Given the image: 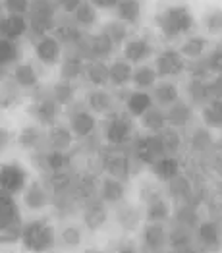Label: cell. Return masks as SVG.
Segmentation results:
<instances>
[{
  "instance_id": "7402d4cb",
  "label": "cell",
  "mask_w": 222,
  "mask_h": 253,
  "mask_svg": "<svg viewBox=\"0 0 222 253\" xmlns=\"http://www.w3.org/2000/svg\"><path fill=\"white\" fill-rule=\"evenodd\" d=\"M143 242H145V246H147L149 250L159 252L162 246H164V242H166V232H164V228H162L159 222H151V224L145 228V232H143Z\"/></svg>"
},
{
  "instance_id": "e0dca14e",
  "label": "cell",
  "mask_w": 222,
  "mask_h": 253,
  "mask_svg": "<svg viewBox=\"0 0 222 253\" xmlns=\"http://www.w3.org/2000/svg\"><path fill=\"white\" fill-rule=\"evenodd\" d=\"M116 16L126 25H133L141 18V2L139 0H120L116 6Z\"/></svg>"
},
{
  "instance_id": "8fae6325",
  "label": "cell",
  "mask_w": 222,
  "mask_h": 253,
  "mask_svg": "<svg viewBox=\"0 0 222 253\" xmlns=\"http://www.w3.org/2000/svg\"><path fill=\"white\" fill-rule=\"evenodd\" d=\"M60 52H62V44L52 35H44L39 37V41L35 42V54L43 64L46 66H52L60 60Z\"/></svg>"
},
{
  "instance_id": "816d5d0a",
  "label": "cell",
  "mask_w": 222,
  "mask_h": 253,
  "mask_svg": "<svg viewBox=\"0 0 222 253\" xmlns=\"http://www.w3.org/2000/svg\"><path fill=\"white\" fill-rule=\"evenodd\" d=\"M120 222L126 226V228H133L135 224H137V214L132 211L130 207H126V209H122L120 211Z\"/></svg>"
},
{
  "instance_id": "6da1fadb",
  "label": "cell",
  "mask_w": 222,
  "mask_h": 253,
  "mask_svg": "<svg viewBox=\"0 0 222 253\" xmlns=\"http://www.w3.org/2000/svg\"><path fill=\"white\" fill-rule=\"evenodd\" d=\"M21 214L14 195L0 191V244H12L21 238Z\"/></svg>"
},
{
  "instance_id": "836d02e7",
  "label": "cell",
  "mask_w": 222,
  "mask_h": 253,
  "mask_svg": "<svg viewBox=\"0 0 222 253\" xmlns=\"http://www.w3.org/2000/svg\"><path fill=\"white\" fill-rule=\"evenodd\" d=\"M83 60L78 58V56H70V58H66L64 64H62L60 68V78L62 82H74V80H78L81 76V72H83Z\"/></svg>"
},
{
  "instance_id": "2e32d148",
  "label": "cell",
  "mask_w": 222,
  "mask_h": 253,
  "mask_svg": "<svg viewBox=\"0 0 222 253\" xmlns=\"http://www.w3.org/2000/svg\"><path fill=\"white\" fill-rule=\"evenodd\" d=\"M153 106V97L145 91H132L126 99V108H128V114L130 116H135V118H141L143 114Z\"/></svg>"
},
{
  "instance_id": "ab89813d",
  "label": "cell",
  "mask_w": 222,
  "mask_h": 253,
  "mask_svg": "<svg viewBox=\"0 0 222 253\" xmlns=\"http://www.w3.org/2000/svg\"><path fill=\"white\" fill-rule=\"evenodd\" d=\"M162 137V145H164V151L168 157H174L180 149H182V137L178 131L174 129H166V131H161Z\"/></svg>"
},
{
  "instance_id": "11a10c76",
  "label": "cell",
  "mask_w": 222,
  "mask_h": 253,
  "mask_svg": "<svg viewBox=\"0 0 222 253\" xmlns=\"http://www.w3.org/2000/svg\"><path fill=\"white\" fill-rule=\"evenodd\" d=\"M81 0H58V8H62L64 12H68V14H74L78 8H80Z\"/></svg>"
},
{
  "instance_id": "9f6ffc18",
  "label": "cell",
  "mask_w": 222,
  "mask_h": 253,
  "mask_svg": "<svg viewBox=\"0 0 222 253\" xmlns=\"http://www.w3.org/2000/svg\"><path fill=\"white\" fill-rule=\"evenodd\" d=\"M95 8H101V10H110V8H116L120 0H89Z\"/></svg>"
},
{
  "instance_id": "ac0fdd59",
  "label": "cell",
  "mask_w": 222,
  "mask_h": 253,
  "mask_svg": "<svg viewBox=\"0 0 222 253\" xmlns=\"http://www.w3.org/2000/svg\"><path fill=\"white\" fill-rule=\"evenodd\" d=\"M132 64L128 60H114L108 66V76H110V84L116 87H124L128 82H132Z\"/></svg>"
},
{
  "instance_id": "9c48e42d",
  "label": "cell",
  "mask_w": 222,
  "mask_h": 253,
  "mask_svg": "<svg viewBox=\"0 0 222 253\" xmlns=\"http://www.w3.org/2000/svg\"><path fill=\"white\" fill-rule=\"evenodd\" d=\"M58 103L52 99V95L48 97H37L35 105L31 106V114L37 118V122L43 126H54L56 116H58Z\"/></svg>"
},
{
  "instance_id": "ffe728a7",
  "label": "cell",
  "mask_w": 222,
  "mask_h": 253,
  "mask_svg": "<svg viewBox=\"0 0 222 253\" xmlns=\"http://www.w3.org/2000/svg\"><path fill=\"white\" fill-rule=\"evenodd\" d=\"M12 80L20 85L21 89H31V87L37 85L39 76H37L33 64L23 62V64H18V66H16V70H14V78H12Z\"/></svg>"
},
{
  "instance_id": "c3c4849f",
  "label": "cell",
  "mask_w": 222,
  "mask_h": 253,
  "mask_svg": "<svg viewBox=\"0 0 222 253\" xmlns=\"http://www.w3.org/2000/svg\"><path fill=\"white\" fill-rule=\"evenodd\" d=\"M209 143H211L209 131H207L205 127H197L195 133L191 135V147L195 149V151H203V149L209 147Z\"/></svg>"
},
{
  "instance_id": "f35d334b",
  "label": "cell",
  "mask_w": 222,
  "mask_h": 253,
  "mask_svg": "<svg viewBox=\"0 0 222 253\" xmlns=\"http://www.w3.org/2000/svg\"><path fill=\"white\" fill-rule=\"evenodd\" d=\"M187 95H189L191 103H195V105L205 103V101L209 99V89H207V84H205L203 80H193V78H191V82L187 84Z\"/></svg>"
},
{
  "instance_id": "d4e9b609",
  "label": "cell",
  "mask_w": 222,
  "mask_h": 253,
  "mask_svg": "<svg viewBox=\"0 0 222 253\" xmlns=\"http://www.w3.org/2000/svg\"><path fill=\"white\" fill-rule=\"evenodd\" d=\"M87 101H89L91 110L101 112V114H108V112L112 110V106H114L112 95H110V93H106V91H102V89H95V91H91V93H89V97H87Z\"/></svg>"
},
{
  "instance_id": "4316f807",
  "label": "cell",
  "mask_w": 222,
  "mask_h": 253,
  "mask_svg": "<svg viewBox=\"0 0 222 253\" xmlns=\"http://www.w3.org/2000/svg\"><path fill=\"white\" fill-rule=\"evenodd\" d=\"M141 122L143 126L147 127L151 133H161L164 131V124H166V116L162 112L161 108H149L145 114L141 116Z\"/></svg>"
},
{
  "instance_id": "680465c9",
  "label": "cell",
  "mask_w": 222,
  "mask_h": 253,
  "mask_svg": "<svg viewBox=\"0 0 222 253\" xmlns=\"http://www.w3.org/2000/svg\"><path fill=\"white\" fill-rule=\"evenodd\" d=\"M10 141H12V133L6 127H0V153L10 145Z\"/></svg>"
},
{
  "instance_id": "f5cc1de1",
  "label": "cell",
  "mask_w": 222,
  "mask_h": 253,
  "mask_svg": "<svg viewBox=\"0 0 222 253\" xmlns=\"http://www.w3.org/2000/svg\"><path fill=\"white\" fill-rule=\"evenodd\" d=\"M207 74H209V66H207V60H201V58H197L195 62L191 64V76H193V80H203Z\"/></svg>"
},
{
  "instance_id": "5bb4252c",
  "label": "cell",
  "mask_w": 222,
  "mask_h": 253,
  "mask_svg": "<svg viewBox=\"0 0 222 253\" xmlns=\"http://www.w3.org/2000/svg\"><path fill=\"white\" fill-rule=\"evenodd\" d=\"M104 170L112 176V178H116V180H126L128 178V174H130V161H128V157L124 155V153H108L106 157H104Z\"/></svg>"
},
{
  "instance_id": "30bf717a",
  "label": "cell",
  "mask_w": 222,
  "mask_h": 253,
  "mask_svg": "<svg viewBox=\"0 0 222 253\" xmlns=\"http://www.w3.org/2000/svg\"><path fill=\"white\" fill-rule=\"evenodd\" d=\"M106 141L110 145H122L132 137V122L124 116H112V120L106 124Z\"/></svg>"
},
{
  "instance_id": "7a4b0ae2",
  "label": "cell",
  "mask_w": 222,
  "mask_h": 253,
  "mask_svg": "<svg viewBox=\"0 0 222 253\" xmlns=\"http://www.w3.org/2000/svg\"><path fill=\"white\" fill-rule=\"evenodd\" d=\"M161 33L166 39H176L183 33H189L193 27V14L185 6H170L157 16Z\"/></svg>"
},
{
  "instance_id": "4dcf8cb0",
  "label": "cell",
  "mask_w": 222,
  "mask_h": 253,
  "mask_svg": "<svg viewBox=\"0 0 222 253\" xmlns=\"http://www.w3.org/2000/svg\"><path fill=\"white\" fill-rule=\"evenodd\" d=\"M101 33H104L110 41L114 42V46H118V44H122V42L128 39V25L120 20L108 21V23L102 27Z\"/></svg>"
},
{
  "instance_id": "f1b7e54d",
  "label": "cell",
  "mask_w": 222,
  "mask_h": 253,
  "mask_svg": "<svg viewBox=\"0 0 222 253\" xmlns=\"http://www.w3.org/2000/svg\"><path fill=\"white\" fill-rule=\"evenodd\" d=\"M157 72H155V68H149V66H139L137 70H133V74H132V82L135 87H139V91H145V89H149V87H153L155 82H157Z\"/></svg>"
},
{
  "instance_id": "db71d44e",
  "label": "cell",
  "mask_w": 222,
  "mask_h": 253,
  "mask_svg": "<svg viewBox=\"0 0 222 253\" xmlns=\"http://www.w3.org/2000/svg\"><path fill=\"white\" fill-rule=\"evenodd\" d=\"M209 66V72H215V74H221L222 76V50H217L211 54V58L207 60Z\"/></svg>"
},
{
  "instance_id": "5b68a950",
  "label": "cell",
  "mask_w": 222,
  "mask_h": 253,
  "mask_svg": "<svg viewBox=\"0 0 222 253\" xmlns=\"http://www.w3.org/2000/svg\"><path fill=\"white\" fill-rule=\"evenodd\" d=\"M185 70V60L178 50H162L155 60V72L161 78H174Z\"/></svg>"
},
{
  "instance_id": "e7e4bbea",
  "label": "cell",
  "mask_w": 222,
  "mask_h": 253,
  "mask_svg": "<svg viewBox=\"0 0 222 253\" xmlns=\"http://www.w3.org/2000/svg\"><path fill=\"white\" fill-rule=\"evenodd\" d=\"M0 4H2V0H0Z\"/></svg>"
},
{
  "instance_id": "1f68e13d",
  "label": "cell",
  "mask_w": 222,
  "mask_h": 253,
  "mask_svg": "<svg viewBox=\"0 0 222 253\" xmlns=\"http://www.w3.org/2000/svg\"><path fill=\"white\" fill-rule=\"evenodd\" d=\"M205 48H207V41H205L203 37H189V39L180 46L178 52L182 54L183 58L197 60V58H201V54L205 52Z\"/></svg>"
},
{
  "instance_id": "9a60e30c",
  "label": "cell",
  "mask_w": 222,
  "mask_h": 253,
  "mask_svg": "<svg viewBox=\"0 0 222 253\" xmlns=\"http://www.w3.org/2000/svg\"><path fill=\"white\" fill-rule=\"evenodd\" d=\"M151 167H153L155 178L161 180V182H172V180L180 174V165H178V161H176L174 157H168V155H164L159 161H155Z\"/></svg>"
},
{
  "instance_id": "f6af8a7d",
  "label": "cell",
  "mask_w": 222,
  "mask_h": 253,
  "mask_svg": "<svg viewBox=\"0 0 222 253\" xmlns=\"http://www.w3.org/2000/svg\"><path fill=\"white\" fill-rule=\"evenodd\" d=\"M31 16H39V18H54L56 12V4H52L50 0H33L29 6Z\"/></svg>"
},
{
  "instance_id": "44dd1931",
  "label": "cell",
  "mask_w": 222,
  "mask_h": 253,
  "mask_svg": "<svg viewBox=\"0 0 222 253\" xmlns=\"http://www.w3.org/2000/svg\"><path fill=\"white\" fill-rule=\"evenodd\" d=\"M101 201L104 203H118L124 199V184L116 178H106L101 186Z\"/></svg>"
},
{
  "instance_id": "6f0895ef",
  "label": "cell",
  "mask_w": 222,
  "mask_h": 253,
  "mask_svg": "<svg viewBox=\"0 0 222 253\" xmlns=\"http://www.w3.org/2000/svg\"><path fill=\"white\" fill-rule=\"evenodd\" d=\"M187 244H189V238H187L183 232L172 234V246H174V248H178V246H180V248H185Z\"/></svg>"
},
{
  "instance_id": "be15d7a7",
  "label": "cell",
  "mask_w": 222,
  "mask_h": 253,
  "mask_svg": "<svg viewBox=\"0 0 222 253\" xmlns=\"http://www.w3.org/2000/svg\"><path fill=\"white\" fill-rule=\"evenodd\" d=\"M122 253H132V252H122Z\"/></svg>"
},
{
  "instance_id": "681fc988",
  "label": "cell",
  "mask_w": 222,
  "mask_h": 253,
  "mask_svg": "<svg viewBox=\"0 0 222 253\" xmlns=\"http://www.w3.org/2000/svg\"><path fill=\"white\" fill-rule=\"evenodd\" d=\"M205 27L211 33H221L222 31V10H213L205 16Z\"/></svg>"
},
{
  "instance_id": "f546056e",
  "label": "cell",
  "mask_w": 222,
  "mask_h": 253,
  "mask_svg": "<svg viewBox=\"0 0 222 253\" xmlns=\"http://www.w3.org/2000/svg\"><path fill=\"white\" fill-rule=\"evenodd\" d=\"M87 78L89 82L97 87H104L106 84H110V76H108V66L102 62V60H95V62L89 64L87 68Z\"/></svg>"
},
{
  "instance_id": "603a6c76",
  "label": "cell",
  "mask_w": 222,
  "mask_h": 253,
  "mask_svg": "<svg viewBox=\"0 0 222 253\" xmlns=\"http://www.w3.org/2000/svg\"><path fill=\"white\" fill-rule=\"evenodd\" d=\"M166 120L176 127L185 126V124L191 120V106L182 103V101H176L174 105L168 108V112H166Z\"/></svg>"
},
{
  "instance_id": "d6a6232c",
  "label": "cell",
  "mask_w": 222,
  "mask_h": 253,
  "mask_svg": "<svg viewBox=\"0 0 222 253\" xmlns=\"http://www.w3.org/2000/svg\"><path fill=\"white\" fill-rule=\"evenodd\" d=\"M106 222V211L102 203H91L85 211V224L91 230H99L102 224Z\"/></svg>"
},
{
  "instance_id": "277c9868",
  "label": "cell",
  "mask_w": 222,
  "mask_h": 253,
  "mask_svg": "<svg viewBox=\"0 0 222 253\" xmlns=\"http://www.w3.org/2000/svg\"><path fill=\"white\" fill-rule=\"evenodd\" d=\"M27 184V172L20 165H2L0 167V191L8 195L20 193Z\"/></svg>"
},
{
  "instance_id": "94428289",
  "label": "cell",
  "mask_w": 222,
  "mask_h": 253,
  "mask_svg": "<svg viewBox=\"0 0 222 253\" xmlns=\"http://www.w3.org/2000/svg\"><path fill=\"white\" fill-rule=\"evenodd\" d=\"M85 253H101V252H99V250H93V248H91V250H87Z\"/></svg>"
},
{
  "instance_id": "bcb514c9",
  "label": "cell",
  "mask_w": 222,
  "mask_h": 253,
  "mask_svg": "<svg viewBox=\"0 0 222 253\" xmlns=\"http://www.w3.org/2000/svg\"><path fill=\"white\" fill-rule=\"evenodd\" d=\"M147 216L151 222H161L168 216V205L162 201V199H153L149 203V211H147Z\"/></svg>"
},
{
  "instance_id": "7c38bea8",
  "label": "cell",
  "mask_w": 222,
  "mask_h": 253,
  "mask_svg": "<svg viewBox=\"0 0 222 253\" xmlns=\"http://www.w3.org/2000/svg\"><path fill=\"white\" fill-rule=\"evenodd\" d=\"M153 54V46L151 42L143 37H135V39H128L124 44V56L130 64H139L145 62L149 56Z\"/></svg>"
},
{
  "instance_id": "ba28073f",
  "label": "cell",
  "mask_w": 222,
  "mask_h": 253,
  "mask_svg": "<svg viewBox=\"0 0 222 253\" xmlns=\"http://www.w3.org/2000/svg\"><path fill=\"white\" fill-rule=\"evenodd\" d=\"M78 46H83L85 54H89V56L95 58V60H104V58H108V56L112 54V50H114V42L110 41L104 33L93 35V37H89L87 41H85V37H83Z\"/></svg>"
},
{
  "instance_id": "6125c7cd",
  "label": "cell",
  "mask_w": 222,
  "mask_h": 253,
  "mask_svg": "<svg viewBox=\"0 0 222 253\" xmlns=\"http://www.w3.org/2000/svg\"><path fill=\"white\" fill-rule=\"evenodd\" d=\"M2 78H4V74H2V68H0V84H2Z\"/></svg>"
},
{
  "instance_id": "7dc6e473",
  "label": "cell",
  "mask_w": 222,
  "mask_h": 253,
  "mask_svg": "<svg viewBox=\"0 0 222 253\" xmlns=\"http://www.w3.org/2000/svg\"><path fill=\"white\" fill-rule=\"evenodd\" d=\"M31 0H4V8L8 14H18V16H25L29 12Z\"/></svg>"
},
{
  "instance_id": "7bdbcfd3",
  "label": "cell",
  "mask_w": 222,
  "mask_h": 253,
  "mask_svg": "<svg viewBox=\"0 0 222 253\" xmlns=\"http://www.w3.org/2000/svg\"><path fill=\"white\" fill-rule=\"evenodd\" d=\"M44 167L50 170V172H62V170L68 167V157L64 151H50L44 155Z\"/></svg>"
},
{
  "instance_id": "e575fe53",
  "label": "cell",
  "mask_w": 222,
  "mask_h": 253,
  "mask_svg": "<svg viewBox=\"0 0 222 253\" xmlns=\"http://www.w3.org/2000/svg\"><path fill=\"white\" fill-rule=\"evenodd\" d=\"M52 37L60 44L62 42H66V44H80L81 39H83L81 31L78 27H74V25H60V27H56Z\"/></svg>"
},
{
  "instance_id": "f907efd6",
  "label": "cell",
  "mask_w": 222,
  "mask_h": 253,
  "mask_svg": "<svg viewBox=\"0 0 222 253\" xmlns=\"http://www.w3.org/2000/svg\"><path fill=\"white\" fill-rule=\"evenodd\" d=\"M62 242L68 246V248H78L81 244V234L78 228H66L62 232Z\"/></svg>"
},
{
  "instance_id": "52a82bcc",
  "label": "cell",
  "mask_w": 222,
  "mask_h": 253,
  "mask_svg": "<svg viewBox=\"0 0 222 253\" xmlns=\"http://www.w3.org/2000/svg\"><path fill=\"white\" fill-rule=\"evenodd\" d=\"M27 29H29V21L25 20V16L6 14V16L0 18V37L2 39L16 42L25 35Z\"/></svg>"
},
{
  "instance_id": "cb8c5ba5",
  "label": "cell",
  "mask_w": 222,
  "mask_h": 253,
  "mask_svg": "<svg viewBox=\"0 0 222 253\" xmlns=\"http://www.w3.org/2000/svg\"><path fill=\"white\" fill-rule=\"evenodd\" d=\"M48 143L54 151H66L72 145V129L64 126H50L48 131Z\"/></svg>"
},
{
  "instance_id": "74e56055",
  "label": "cell",
  "mask_w": 222,
  "mask_h": 253,
  "mask_svg": "<svg viewBox=\"0 0 222 253\" xmlns=\"http://www.w3.org/2000/svg\"><path fill=\"white\" fill-rule=\"evenodd\" d=\"M74 95H76V91H74L70 82H60V84H56L52 87V99L62 106L74 103Z\"/></svg>"
},
{
  "instance_id": "484cf974",
  "label": "cell",
  "mask_w": 222,
  "mask_h": 253,
  "mask_svg": "<svg viewBox=\"0 0 222 253\" xmlns=\"http://www.w3.org/2000/svg\"><path fill=\"white\" fill-rule=\"evenodd\" d=\"M23 201L29 209H43L46 207L48 203V193L44 191V188L41 184H31L27 190H25V195H23Z\"/></svg>"
},
{
  "instance_id": "91938a15",
  "label": "cell",
  "mask_w": 222,
  "mask_h": 253,
  "mask_svg": "<svg viewBox=\"0 0 222 253\" xmlns=\"http://www.w3.org/2000/svg\"><path fill=\"white\" fill-rule=\"evenodd\" d=\"M93 191H95V186H93L91 180H83V182L80 184V193L83 195V197H91Z\"/></svg>"
},
{
  "instance_id": "83f0119b",
  "label": "cell",
  "mask_w": 222,
  "mask_h": 253,
  "mask_svg": "<svg viewBox=\"0 0 222 253\" xmlns=\"http://www.w3.org/2000/svg\"><path fill=\"white\" fill-rule=\"evenodd\" d=\"M20 85L16 84L14 80L2 82L0 84V106L2 108H10L20 101Z\"/></svg>"
},
{
  "instance_id": "d590c367",
  "label": "cell",
  "mask_w": 222,
  "mask_h": 253,
  "mask_svg": "<svg viewBox=\"0 0 222 253\" xmlns=\"http://www.w3.org/2000/svg\"><path fill=\"white\" fill-rule=\"evenodd\" d=\"M20 58V48L14 41H8V39H2L0 37V68L2 66H10V64H16Z\"/></svg>"
},
{
  "instance_id": "4fadbf2b",
  "label": "cell",
  "mask_w": 222,
  "mask_h": 253,
  "mask_svg": "<svg viewBox=\"0 0 222 253\" xmlns=\"http://www.w3.org/2000/svg\"><path fill=\"white\" fill-rule=\"evenodd\" d=\"M95 116L87 110H76L72 116H70V127H72V133L78 135V137H89L93 131H95Z\"/></svg>"
},
{
  "instance_id": "b9f144b4",
  "label": "cell",
  "mask_w": 222,
  "mask_h": 253,
  "mask_svg": "<svg viewBox=\"0 0 222 253\" xmlns=\"http://www.w3.org/2000/svg\"><path fill=\"white\" fill-rule=\"evenodd\" d=\"M41 139H43V133L39 131V127L35 126L23 127L20 137H18V141L23 149H35L41 143Z\"/></svg>"
},
{
  "instance_id": "ee69618b",
  "label": "cell",
  "mask_w": 222,
  "mask_h": 253,
  "mask_svg": "<svg viewBox=\"0 0 222 253\" xmlns=\"http://www.w3.org/2000/svg\"><path fill=\"white\" fill-rule=\"evenodd\" d=\"M203 120L207 126H222V101H213L203 108Z\"/></svg>"
},
{
  "instance_id": "3957f363",
  "label": "cell",
  "mask_w": 222,
  "mask_h": 253,
  "mask_svg": "<svg viewBox=\"0 0 222 253\" xmlns=\"http://www.w3.org/2000/svg\"><path fill=\"white\" fill-rule=\"evenodd\" d=\"M21 242L31 253H46L56 244L54 228L44 220H33L21 230Z\"/></svg>"
},
{
  "instance_id": "8992f818",
  "label": "cell",
  "mask_w": 222,
  "mask_h": 253,
  "mask_svg": "<svg viewBox=\"0 0 222 253\" xmlns=\"http://www.w3.org/2000/svg\"><path fill=\"white\" fill-rule=\"evenodd\" d=\"M135 155L145 165H153L155 161L164 157L166 151H164V145H162L161 133H151L147 137H141L137 141V145H135Z\"/></svg>"
},
{
  "instance_id": "8d00e7d4",
  "label": "cell",
  "mask_w": 222,
  "mask_h": 253,
  "mask_svg": "<svg viewBox=\"0 0 222 253\" xmlns=\"http://www.w3.org/2000/svg\"><path fill=\"white\" fill-rule=\"evenodd\" d=\"M76 16V21L80 25H85V27H91L95 21H97V8L91 4V2H81L80 8L74 12Z\"/></svg>"
},
{
  "instance_id": "d6986e66",
  "label": "cell",
  "mask_w": 222,
  "mask_h": 253,
  "mask_svg": "<svg viewBox=\"0 0 222 253\" xmlns=\"http://www.w3.org/2000/svg\"><path fill=\"white\" fill-rule=\"evenodd\" d=\"M153 101L161 106H172L178 99H180V93H178V87L174 84H168V82H162L155 87L153 91Z\"/></svg>"
},
{
  "instance_id": "60d3db41",
  "label": "cell",
  "mask_w": 222,
  "mask_h": 253,
  "mask_svg": "<svg viewBox=\"0 0 222 253\" xmlns=\"http://www.w3.org/2000/svg\"><path fill=\"white\" fill-rule=\"evenodd\" d=\"M199 242H201L205 248H209V250H213V248H217L219 246V230H217V226L215 224H211V222H207V224H203L199 226Z\"/></svg>"
}]
</instances>
